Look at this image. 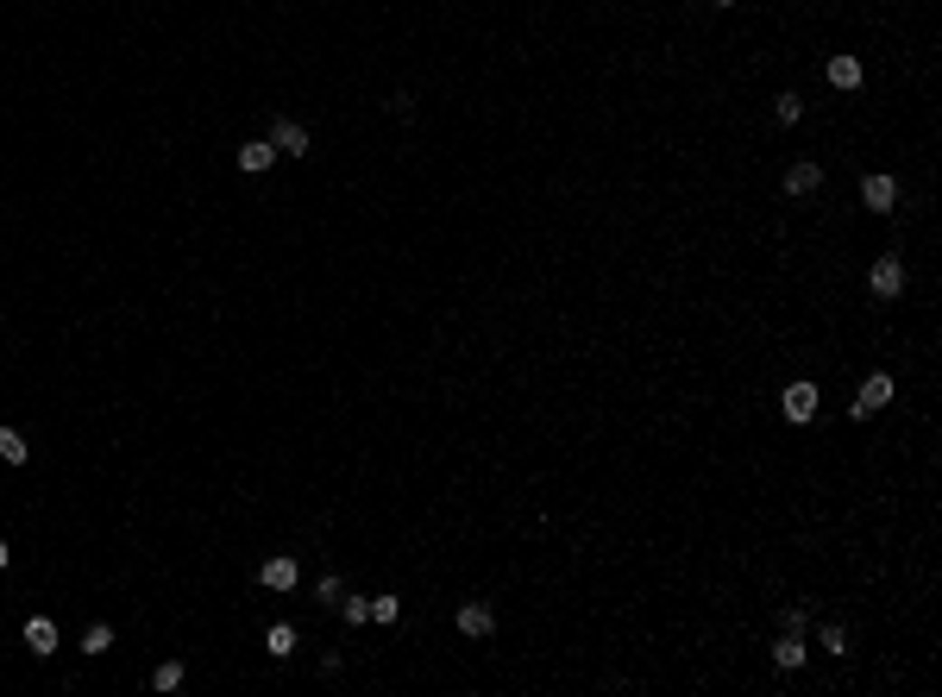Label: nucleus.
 <instances>
[{
  "label": "nucleus",
  "mask_w": 942,
  "mask_h": 697,
  "mask_svg": "<svg viewBox=\"0 0 942 697\" xmlns=\"http://www.w3.org/2000/svg\"><path fill=\"white\" fill-rule=\"evenodd\" d=\"M779 409H786V421H810L816 415V390H810V384H792V390L779 396Z\"/></svg>",
  "instance_id": "obj_1"
},
{
  "label": "nucleus",
  "mask_w": 942,
  "mask_h": 697,
  "mask_svg": "<svg viewBox=\"0 0 942 697\" xmlns=\"http://www.w3.org/2000/svg\"><path fill=\"white\" fill-rule=\"evenodd\" d=\"M861 201H867L873 214H886V208L899 201V182H892V176H867V189H861Z\"/></svg>",
  "instance_id": "obj_2"
},
{
  "label": "nucleus",
  "mask_w": 942,
  "mask_h": 697,
  "mask_svg": "<svg viewBox=\"0 0 942 697\" xmlns=\"http://www.w3.org/2000/svg\"><path fill=\"white\" fill-rule=\"evenodd\" d=\"M886 403H892V377H867V384H861L854 415H873V409H886Z\"/></svg>",
  "instance_id": "obj_3"
},
{
  "label": "nucleus",
  "mask_w": 942,
  "mask_h": 697,
  "mask_svg": "<svg viewBox=\"0 0 942 697\" xmlns=\"http://www.w3.org/2000/svg\"><path fill=\"white\" fill-rule=\"evenodd\" d=\"M25 647H32V654H57V622H51V616H32V622H25Z\"/></svg>",
  "instance_id": "obj_4"
},
{
  "label": "nucleus",
  "mask_w": 942,
  "mask_h": 697,
  "mask_svg": "<svg viewBox=\"0 0 942 697\" xmlns=\"http://www.w3.org/2000/svg\"><path fill=\"white\" fill-rule=\"evenodd\" d=\"M270 163H276V144H270V139L239 144V170H246V176H258V170H270Z\"/></svg>",
  "instance_id": "obj_5"
},
{
  "label": "nucleus",
  "mask_w": 942,
  "mask_h": 697,
  "mask_svg": "<svg viewBox=\"0 0 942 697\" xmlns=\"http://www.w3.org/2000/svg\"><path fill=\"white\" fill-rule=\"evenodd\" d=\"M899 289H905V265L899 258H880L873 265V295H899Z\"/></svg>",
  "instance_id": "obj_6"
},
{
  "label": "nucleus",
  "mask_w": 942,
  "mask_h": 697,
  "mask_svg": "<svg viewBox=\"0 0 942 697\" xmlns=\"http://www.w3.org/2000/svg\"><path fill=\"white\" fill-rule=\"evenodd\" d=\"M270 144H276V151H295V157H302V151H308V133H302L295 120H276V126H270Z\"/></svg>",
  "instance_id": "obj_7"
},
{
  "label": "nucleus",
  "mask_w": 942,
  "mask_h": 697,
  "mask_svg": "<svg viewBox=\"0 0 942 697\" xmlns=\"http://www.w3.org/2000/svg\"><path fill=\"white\" fill-rule=\"evenodd\" d=\"M258 578H265V590H289V584H295V559H265Z\"/></svg>",
  "instance_id": "obj_8"
},
{
  "label": "nucleus",
  "mask_w": 942,
  "mask_h": 697,
  "mask_svg": "<svg viewBox=\"0 0 942 697\" xmlns=\"http://www.w3.org/2000/svg\"><path fill=\"white\" fill-rule=\"evenodd\" d=\"M459 628H465V635H490V628H497V616H490L484 603H465V609H459Z\"/></svg>",
  "instance_id": "obj_9"
},
{
  "label": "nucleus",
  "mask_w": 942,
  "mask_h": 697,
  "mask_svg": "<svg viewBox=\"0 0 942 697\" xmlns=\"http://www.w3.org/2000/svg\"><path fill=\"white\" fill-rule=\"evenodd\" d=\"M816 182H823V170H816V163H792V170H786V189H792V195H810Z\"/></svg>",
  "instance_id": "obj_10"
},
{
  "label": "nucleus",
  "mask_w": 942,
  "mask_h": 697,
  "mask_svg": "<svg viewBox=\"0 0 942 697\" xmlns=\"http://www.w3.org/2000/svg\"><path fill=\"white\" fill-rule=\"evenodd\" d=\"M829 82L835 88H861V63L854 57H829Z\"/></svg>",
  "instance_id": "obj_11"
},
{
  "label": "nucleus",
  "mask_w": 942,
  "mask_h": 697,
  "mask_svg": "<svg viewBox=\"0 0 942 697\" xmlns=\"http://www.w3.org/2000/svg\"><path fill=\"white\" fill-rule=\"evenodd\" d=\"M340 616H346L352 628H359V622H371V597H346V590H340Z\"/></svg>",
  "instance_id": "obj_12"
},
{
  "label": "nucleus",
  "mask_w": 942,
  "mask_h": 697,
  "mask_svg": "<svg viewBox=\"0 0 942 697\" xmlns=\"http://www.w3.org/2000/svg\"><path fill=\"white\" fill-rule=\"evenodd\" d=\"M773 660H779L786 673H792V666H805V641H798V635H786V641L773 647Z\"/></svg>",
  "instance_id": "obj_13"
},
{
  "label": "nucleus",
  "mask_w": 942,
  "mask_h": 697,
  "mask_svg": "<svg viewBox=\"0 0 942 697\" xmlns=\"http://www.w3.org/2000/svg\"><path fill=\"white\" fill-rule=\"evenodd\" d=\"M0 459H6V465H25V459H32V452H25V440H19L13 427H0Z\"/></svg>",
  "instance_id": "obj_14"
},
{
  "label": "nucleus",
  "mask_w": 942,
  "mask_h": 697,
  "mask_svg": "<svg viewBox=\"0 0 942 697\" xmlns=\"http://www.w3.org/2000/svg\"><path fill=\"white\" fill-rule=\"evenodd\" d=\"M107 647H114V628H107V622H95V628L82 635V654H107Z\"/></svg>",
  "instance_id": "obj_15"
},
{
  "label": "nucleus",
  "mask_w": 942,
  "mask_h": 697,
  "mask_svg": "<svg viewBox=\"0 0 942 697\" xmlns=\"http://www.w3.org/2000/svg\"><path fill=\"white\" fill-rule=\"evenodd\" d=\"M151 685H157V692H176V685H182V660H163V666L151 673Z\"/></svg>",
  "instance_id": "obj_16"
},
{
  "label": "nucleus",
  "mask_w": 942,
  "mask_h": 697,
  "mask_svg": "<svg viewBox=\"0 0 942 697\" xmlns=\"http://www.w3.org/2000/svg\"><path fill=\"white\" fill-rule=\"evenodd\" d=\"M265 647H270V654H295V628H283V622H276V628L265 635Z\"/></svg>",
  "instance_id": "obj_17"
},
{
  "label": "nucleus",
  "mask_w": 942,
  "mask_h": 697,
  "mask_svg": "<svg viewBox=\"0 0 942 697\" xmlns=\"http://www.w3.org/2000/svg\"><path fill=\"white\" fill-rule=\"evenodd\" d=\"M773 114H779L786 126H798V120H805V101H798V95H779V107H773Z\"/></svg>",
  "instance_id": "obj_18"
},
{
  "label": "nucleus",
  "mask_w": 942,
  "mask_h": 697,
  "mask_svg": "<svg viewBox=\"0 0 942 697\" xmlns=\"http://www.w3.org/2000/svg\"><path fill=\"white\" fill-rule=\"evenodd\" d=\"M396 616H403L396 597H371V622H396Z\"/></svg>",
  "instance_id": "obj_19"
},
{
  "label": "nucleus",
  "mask_w": 942,
  "mask_h": 697,
  "mask_svg": "<svg viewBox=\"0 0 942 697\" xmlns=\"http://www.w3.org/2000/svg\"><path fill=\"white\" fill-rule=\"evenodd\" d=\"M6 559H13V553H6V541H0V572H6Z\"/></svg>",
  "instance_id": "obj_20"
},
{
  "label": "nucleus",
  "mask_w": 942,
  "mask_h": 697,
  "mask_svg": "<svg viewBox=\"0 0 942 697\" xmlns=\"http://www.w3.org/2000/svg\"><path fill=\"white\" fill-rule=\"evenodd\" d=\"M716 6H735V0H716Z\"/></svg>",
  "instance_id": "obj_21"
}]
</instances>
